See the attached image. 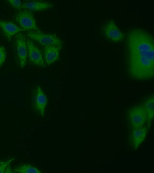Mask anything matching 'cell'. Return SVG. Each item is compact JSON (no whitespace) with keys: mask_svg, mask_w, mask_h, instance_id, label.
<instances>
[{"mask_svg":"<svg viewBox=\"0 0 154 173\" xmlns=\"http://www.w3.org/2000/svg\"><path fill=\"white\" fill-rule=\"evenodd\" d=\"M125 59L128 70L135 79L147 80L153 77L154 40L152 35L140 28H133L127 33Z\"/></svg>","mask_w":154,"mask_h":173,"instance_id":"cell-1","label":"cell"},{"mask_svg":"<svg viewBox=\"0 0 154 173\" xmlns=\"http://www.w3.org/2000/svg\"><path fill=\"white\" fill-rule=\"evenodd\" d=\"M126 122L130 131L144 126L147 121L144 105L132 106L126 113Z\"/></svg>","mask_w":154,"mask_h":173,"instance_id":"cell-2","label":"cell"},{"mask_svg":"<svg viewBox=\"0 0 154 173\" xmlns=\"http://www.w3.org/2000/svg\"><path fill=\"white\" fill-rule=\"evenodd\" d=\"M14 20L23 31L42 32L38 27L32 11L25 9L18 12L14 16Z\"/></svg>","mask_w":154,"mask_h":173,"instance_id":"cell-3","label":"cell"},{"mask_svg":"<svg viewBox=\"0 0 154 173\" xmlns=\"http://www.w3.org/2000/svg\"><path fill=\"white\" fill-rule=\"evenodd\" d=\"M32 104L34 111L40 116H44L47 104V98L39 86H36L32 91Z\"/></svg>","mask_w":154,"mask_h":173,"instance_id":"cell-6","label":"cell"},{"mask_svg":"<svg viewBox=\"0 0 154 173\" xmlns=\"http://www.w3.org/2000/svg\"><path fill=\"white\" fill-rule=\"evenodd\" d=\"M0 31L10 41L14 35L23 30L12 22L0 20Z\"/></svg>","mask_w":154,"mask_h":173,"instance_id":"cell-10","label":"cell"},{"mask_svg":"<svg viewBox=\"0 0 154 173\" xmlns=\"http://www.w3.org/2000/svg\"><path fill=\"white\" fill-rule=\"evenodd\" d=\"M14 173H39L41 172L36 168L30 165L22 164L17 166L13 169Z\"/></svg>","mask_w":154,"mask_h":173,"instance_id":"cell-13","label":"cell"},{"mask_svg":"<svg viewBox=\"0 0 154 173\" xmlns=\"http://www.w3.org/2000/svg\"><path fill=\"white\" fill-rule=\"evenodd\" d=\"M62 46H47L44 47V57L46 64L49 65L58 59Z\"/></svg>","mask_w":154,"mask_h":173,"instance_id":"cell-12","label":"cell"},{"mask_svg":"<svg viewBox=\"0 0 154 173\" xmlns=\"http://www.w3.org/2000/svg\"><path fill=\"white\" fill-rule=\"evenodd\" d=\"M146 126H143L130 131L128 140L130 146L133 149H137L144 140L148 132Z\"/></svg>","mask_w":154,"mask_h":173,"instance_id":"cell-9","label":"cell"},{"mask_svg":"<svg viewBox=\"0 0 154 173\" xmlns=\"http://www.w3.org/2000/svg\"><path fill=\"white\" fill-rule=\"evenodd\" d=\"M53 3L50 1L41 0L28 1L23 4L21 8L30 11H42L52 8Z\"/></svg>","mask_w":154,"mask_h":173,"instance_id":"cell-11","label":"cell"},{"mask_svg":"<svg viewBox=\"0 0 154 173\" xmlns=\"http://www.w3.org/2000/svg\"><path fill=\"white\" fill-rule=\"evenodd\" d=\"M27 35L29 38L44 46L63 45L61 39L55 34L29 31L27 33Z\"/></svg>","mask_w":154,"mask_h":173,"instance_id":"cell-5","label":"cell"},{"mask_svg":"<svg viewBox=\"0 0 154 173\" xmlns=\"http://www.w3.org/2000/svg\"><path fill=\"white\" fill-rule=\"evenodd\" d=\"M15 45L17 58L20 67H24L27 56L26 41L24 35L19 33L15 36Z\"/></svg>","mask_w":154,"mask_h":173,"instance_id":"cell-7","label":"cell"},{"mask_svg":"<svg viewBox=\"0 0 154 173\" xmlns=\"http://www.w3.org/2000/svg\"><path fill=\"white\" fill-rule=\"evenodd\" d=\"M13 172V171H12L11 170V168L9 166V165L6 168L5 173H12Z\"/></svg>","mask_w":154,"mask_h":173,"instance_id":"cell-18","label":"cell"},{"mask_svg":"<svg viewBox=\"0 0 154 173\" xmlns=\"http://www.w3.org/2000/svg\"><path fill=\"white\" fill-rule=\"evenodd\" d=\"M144 105L146 113L147 122L149 123L152 119L154 116L153 98L149 99Z\"/></svg>","mask_w":154,"mask_h":173,"instance_id":"cell-14","label":"cell"},{"mask_svg":"<svg viewBox=\"0 0 154 173\" xmlns=\"http://www.w3.org/2000/svg\"><path fill=\"white\" fill-rule=\"evenodd\" d=\"M102 34L108 41L114 43L120 42L124 35L112 20H108L104 22L101 26Z\"/></svg>","mask_w":154,"mask_h":173,"instance_id":"cell-4","label":"cell"},{"mask_svg":"<svg viewBox=\"0 0 154 173\" xmlns=\"http://www.w3.org/2000/svg\"><path fill=\"white\" fill-rule=\"evenodd\" d=\"M26 45L29 60L35 65L44 67V63L41 53L33 41L29 39L26 41Z\"/></svg>","mask_w":154,"mask_h":173,"instance_id":"cell-8","label":"cell"},{"mask_svg":"<svg viewBox=\"0 0 154 173\" xmlns=\"http://www.w3.org/2000/svg\"><path fill=\"white\" fill-rule=\"evenodd\" d=\"M8 1L14 8L20 10L21 2L20 0H10Z\"/></svg>","mask_w":154,"mask_h":173,"instance_id":"cell-17","label":"cell"},{"mask_svg":"<svg viewBox=\"0 0 154 173\" xmlns=\"http://www.w3.org/2000/svg\"><path fill=\"white\" fill-rule=\"evenodd\" d=\"M14 158H11L6 161H0V173H5L6 168L11 162L14 161Z\"/></svg>","mask_w":154,"mask_h":173,"instance_id":"cell-15","label":"cell"},{"mask_svg":"<svg viewBox=\"0 0 154 173\" xmlns=\"http://www.w3.org/2000/svg\"><path fill=\"white\" fill-rule=\"evenodd\" d=\"M6 57V52L5 47L0 46V67L5 62Z\"/></svg>","mask_w":154,"mask_h":173,"instance_id":"cell-16","label":"cell"}]
</instances>
